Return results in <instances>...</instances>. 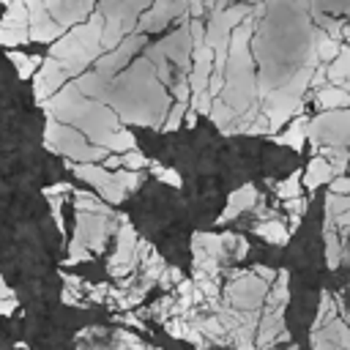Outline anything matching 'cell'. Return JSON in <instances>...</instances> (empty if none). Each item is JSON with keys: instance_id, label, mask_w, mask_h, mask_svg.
<instances>
[{"instance_id": "484cf974", "label": "cell", "mask_w": 350, "mask_h": 350, "mask_svg": "<svg viewBox=\"0 0 350 350\" xmlns=\"http://www.w3.org/2000/svg\"><path fill=\"white\" fill-rule=\"evenodd\" d=\"M180 279H183V276H180V271H178V268H164V271H161V276H159V284H161V287H172V284H175V282H180Z\"/></svg>"}, {"instance_id": "8fae6325", "label": "cell", "mask_w": 350, "mask_h": 350, "mask_svg": "<svg viewBox=\"0 0 350 350\" xmlns=\"http://www.w3.org/2000/svg\"><path fill=\"white\" fill-rule=\"evenodd\" d=\"M331 175H334V167L328 164V159L317 156V159H312V164H309V170H306V186H309V189H314L317 183L328 180Z\"/></svg>"}, {"instance_id": "6da1fadb", "label": "cell", "mask_w": 350, "mask_h": 350, "mask_svg": "<svg viewBox=\"0 0 350 350\" xmlns=\"http://www.w3.org/2000/svg\"><path fill=\"white\" fill-rule=\"evenodd\" d=\"M44 142H46V148H52V150L68 156V159L77 161V164H101V161L109 156L107 148H101V145H88L77 129H71V126L55 120L52 115H46Z\"/></svg>"}, {"instance_id": "e575fe53", "label": "cell", "mask_w": 350, "mask_h": 350, "mask_svg": "<svg viewBox=\"0 0 350 350\" xmlns=\"http://www.w3.org/2000/svg\"><path fill=\"white\" fill-rule=\"evenodd\" d=\"M0 3H3V5H11V3H14V0H0Z\"/></svg>"}, {"instance_id": "ffe728a7", "label": "cell", "mask_w": 350, "mask_h": 350, "mask_svg": "<svg viewBox=\"0 0 350 350\" xmlns=\"http://www.w3.org/2000/svg\"><path fill=\"white\" fill-rule=\"evenodd\" d=\"M112 180H115L123 191H131V189L139 186L142 175H139V172H131V170H115V172H112Z\"/></svg>"}, {"instance_id": "7a4b0ae2", "label": "cell", "mask_w": 350, "mask_h": 350, "mask_svg": "<svg viewBox=\"0 0 350 350\" xmlns=\"http://www.w3.org/2000/svg\"><path fill=\"white\" fill-rule=\"evenodd\" d=\"M312 139L328 142V145H345L350 139V109L339 112V109H328L325 115L314 118L309 131Z\"/></svg>"}, {"instance_id": "cb8c5ba5", "label": "cell", "mask_w": 350, "mask_h": 350, "mask_svg": "<svg viewBox=\"0 0 350 350\" xmlns=\"http://www.w3.org/2000/svg\"><path fill=\"white\" fill-rule=\"evenodd\" d=\"M68 252H71V254H68L66 265H74V262H79V260H90V249H88L82 241H77V238L68 243Z\"/></svg>"}, {"instance_id": "7c38bea8", "label": "cell", "mask_w": 350, "mask_h": 350, "mask_svg": "<svg viewBox=\"0 0 350 350\" xmlns=\"http://www.w3.org/2000/svg\"><path fill=\"white\" fill-rule=\"evenodd\" d=\"M5 8L8 11L3 14L0 27H27V5H25V0H14Z\"/></svg>"}, {"instance_id": "2e32d148", "label": "cell", "mask_w": 350, "mask_h": 350, "mask_svg": "<svg viewBox=\"0 0 350 350\" xmlns=\"http://www.w3.org/2000/svg\"><path fill=\"white\" fill-rule=\"evenodd\" d=\"M221 238L219 235H208V232H197L194 235V243H191V249H202L205 254H211V257H219L221 254Z\"/></svg>"}, {"instance_id": "9a60e30c", "label": "cell", "mask_w": 350, "mask_h": 350, "mask_svg": "<svg viewBox=\"0 0 350 350\" xmlns=\"http://www.w3.org/2000/svg\"><path fill=\"white\" fill-rule=\"evenodd\" d=\"M74 197H77L74 202H77V211H79V213L88 211V213H98V216H112V213H109V205L98 202V200H96L93 194H88V191H77Z\"/></svg>"}, {"instance_id": "4dcf8cb0", "label": "cell", "mask_w": 350, "mask_h": 350, "mask_svg": "<svg viewBox=\"0 0 350 350\" xmlns=\"http://www.w3.org/2000/svg\"><path fill=\"white\" fill-rule=\"evenodd\" d=\"M16 309V298H3L0 301V314H11Z\"/></svg>"}, {"instance_id": "277c9868", "label": "cell", "mask_w": 350, "mask_h": 350, "mask_svg": "<svg viewBox=\"0 0 350 350\" xmlns=\"http://www.w3.org/2000/svg\"><path fill=\"white\" fill-rule=\"evenodd\" d=\"M27 5V33H30V41H38V44H52L57 41L66 30L52 19V14L46 11L44 0H25Z\"/></svg>"}, {"instance_id": "4fadbf2b", "label": "cell", "mask_w": 350, "mask_h": 350, "mask_svg": "<svg viewBox=\"0 0 350 350\" xmlns=\"http://www.w3.org/2000/svg\"><path fill=\"white\" fill-rule=\"evenodd\" d=\"M8 60L16 66V74H19L22 79H30V77L36 74V68L41 66V57L22 55V52H16V49H11V52H8Z\"/></svg>"}, {"instance_id": "836d02e7", "label": "cell", "mask_w": 350, "mask_h": 350, "mask_svg": "<svg viewBox=\"0 0 350 350\" xmlns=\"http://www.w3.org/2000/svg\"><path fill=\"white\" fill-rule=\"evenodd\" d=\"M186 123H189V126L197 123V112H194V109H186Z\"/></svg>"}, {"instance_id": "5b68a950", "label": "cell", "mask_w": 350, "mask_h": 350, "mask_svg": "<svg viewBox=\"0 0 350 350\" xmlns=\"http://www.w3.org/2000/svg\"><path fill=\"white\" fill-rule=\"evenodd\" d=\"M66 82V71H63V63L55 60V57H46L41 60L36 77H33V93H36V101L44 104L46 98H52Z\"/></svg>"}, {"instance_id": "603a6c76", "label": "cell", "mask_w": 350, "mask_h": 350, "mask_svg": "<svg viewBox=\"0 0 350 350\" xmlns=\"http://www.w3.org/2000/svg\"><path fill=\"white\" fill-rule=\"evenodd\" d=\"M183 115H186V101H175V107L170 109V115H167V120H164V131H175L178 126H180V120H183Z\"/></svg>"}, {"instance_id": "44dd1931", "label": "cell", "mask_w": 350, "mask_h": 350, "mask_svg": "<svg viewBox=\"0 0 350 350\" xmlns=\"http://www.w3.org/2000/svg\"><path fill=\"white\" fill-rule=\"evenodd\" d=\"M120 161H123V167H126V170H131V172H139L142 167H148V164H150V161H148L137 148H131V150L120 153Z\"/></svg>"}, {"instance_id": "d6986e66", "label": "cell", "mask_w": 350, "mask_h": 350, "mask_svg": "<svg viewBox=\"0 0 350 350\" xmlns=\"http://www.w3.org/2000/svg\"><path fill=\"white\" fill-rule=\"evenodd\" d=\"M25 41H30L27 27H0V44L3 46H19Z\"/></svg>"}, {"instance_id": "52a82bcc", "label": "cell", "mask_w": 350, "mask_h": 350, "mask_svg": "<svg viewBox=\"0 0 350 350\" xmlns=\"http://www.w3.org/2000/svg\"><path fill=\"white\" fill-rule=\"evenodd\" d=\"M77 90L85 96V98H93V101H109V79H104L101 74L96 71H82L77 79H74Z\"/></svg>"}, {"instance_id": "7402d4cb", "label": "cell", "mask_w": 350, "mask_h": 350, "mask_svg": "<svg viewBox=\"0 0 350 350\" xmlns=\"http://www.w3.org/2000/svg\"><path fill=\"white\" fill-rule=\"evenodd\" d=\"M148 167H150V172H153L159 180H164V183H170V186H180V175H178L175 170H170V167H161L159 161H150Z\"/></svg>"}, {"instance_id": "d6a6232c", "label": "cell", "mask_w": 350, "mask_h": 350, "mask_svg": "<svg viewBox=\"0 0 350 350\" xmlns=\"http://www.w3.org/2000/svg\"><path fill=\"white\" fill-rule=\"evenodd\" d=\"M3 298H14V293H11V287L5 284V279L0 276V301H3Z\"/></svg>"}, {"instance_id": "d4e9b609", "label": "cell", "mask_w": 350, "mask_h": 350, "mask_svg": "<svg viewBox=\"0 0 350 350\" xmlns=\"http://www.w3.org/2000/svg\"><path fill=\"white\" fill-rule=\"evenodd\" d=\"M298 175H301V172L290 175V178H287V180L279 186V194H282L284 200H293V197H295V191H298Z\"/></svg>"}, {"instance_id": "ac0fdd59", "label": "cell", "mask_w": 350, "mask_h": 350, "mask_svg": "<svg viewBox=\"0 0 350 350\" xmlns=\"http://www.w3.org/2000/svg\"><path fill=\"white\" fill-rule=\"evenodd\" d=\"M257 232L262 235V238H268L271 243H284L287 241V230H284V224L282 221H265V224H260L257 227Z\"/></svg>"}, {"instance_id": "f1b7e54d", "label": "cell", "mask_w": 350, "mask_h": 350, "mask_svg": "<svg viewBox=\"0 0 350 350\" xmlns=\"http://www.w3.org/2000/svg\"><path fill=\"white\" fill-rule=\"evenodd\" d=\"M71 191V183H55L49 189H44V197H52V194H68Z\"/></svg>"}, {"instance_id": "3957f363", "label": "cell", "mask_w": 350, "mask_h": 350, "mask_svg": "<svg viewBox=\"0 0 350 350\" xmlns=\"http://www.w3.org/2000/svg\"><path fill=\"white\" fill-rule=\"evenodd\" d=\"M142 46H145V33H129L115 49H109V52H104V55L96 57V74H101L104 79L115 77L129 63V57L137 49H142Z\"/></svg>"}, {"instance_id": "4316f807", "label": "cell", "mask_w": 350, "mask_h": 350, "mask_svg": "<svg viewBox=\"0 0 350 350\" xmlns=\"http://www.w3.org/2000/svg\"><path fill=\"white\" fill-rule=\"evenodd\" d=\"M208 5H216V0H189V14H191V19H200Z\"/></svg>"}, {"instance_id": "8992f818", "label": "cell", "mask_w": 350, "mask_h": 350, "mask_svg": "<svg viewBox=\"0 0 350 350\" xmlns=\"http://www.w3.org/2000/svg\"><path fill=\"white\" fill-rule=\"evenodd\" d=\"M189 14V0H156L150 11H145L137 22L139 30H161L170 19L186 16Z\"/></svg>"}, {"instance_id": "9c48e42d", "label": "cell", "mask_w": 350, "mask_h": 350, "mask_svg": "<svg viewBox=\"0 0 350 350\" xmlns=\"http://www.w3.org/2000/svg\"><path fill=\"white\" fill-rule=\"evenodd\" d=\"M71 170H74L82 180H88L90 186H96L98 191H101L104 186H109V183H112V172H109V170H104L101 164H77V161H71Z\"/></svg>"}, {"instance_id": "30bf717a", "label": "cell", "mask_w": 350, "mask_h": 350, "mask_svg": "<svg viewBox=\"0 0 350 350\" xmlns=\"http://www.w3.org/2000/svg\"><path fill=\"white\" fill-rule=\"evenodd\" d=\"M317 101H320V107H325V109H339V107H345V104H350V93L345 90V88H323L320 93H317Z\"/></svg>"}, {"instance_id": "ba28073f", "label": "cell", "mask_w": 350, "mask_h": 350, "mask_svg": "<svg viewBox=\"0 0 350 350\" xmlns=\"http://www.w3.org/2000/svg\"><path fill=\"white\" fill-rule=\"evenodd\" d=\"M254 200H257L254 186H243V189L232 191V194H230V205H227V211L219 216V221H221V224H224V221H230V219H232V216H238L241 211L252 208V205H254Z\"/></svg>"}, {"instance_id": "5bb4252c", "label": "cell", "mask_w": 350, "mask_h": 350, "mask_svg": "<svg viewBox=\"0 0 350 350\" xmlns=\"http://www.w3.org/2000/svg\"><path fill=\"white\" fill-rule=\"evenodd\" d=\"M101 148H107V150H123V153H126V150L137 148V139H134V134H131V131L118 129V131H112L109 137H104Z\"/></svg>"}, {"instance_id": "e0dca14e", "label": "cell", "mask_w": 350, "mask_h": 350, "mask_svg": "<svg viewBox=\"0 0 350 350\" xmlns=\"http://www.w3.org/2000/svg\"><path fill=\"white\" fill-rule=\"evenodd\" d=\"M304 137H306V120H304V118H298V120L290 126V131H284V134H279V137H276V142H282V145H293V148H301Z\"/></svg>"}, {"instance_id": "83f0119b", "label": "cell", "mask_w": 350, "mask_h": 350, "mask_svg": "<svg viewBox=\"0 0 350 350\" xmlns=\"http://www.w3.org/2000/svg\"><path fill=\"white\" fill-rule=\"evenodd\" d=\"M189 93H191L189 77H180V79H178V85H175V101H189Z\"/></svg>"}, {"instance_id": "1f68e13d", "label": "cell", "mask_w": 350, "mask_h": 350, "mask_svg": "<svg viewBox=\"0 0 350 350\" xmlns=\"http://www.w3.org/2000/svg\"><path fill=\"white\" fill-rule=\"evenodd\" d=\"M331 189H334V194H336V191H350V180H345V178H336V180L331 183Z\"/></svg>"}, {"instance_id": "f546056e", "label": "cell", "mask_w": 350, "mask_h": 350, "mask_svg": "<svg viewBox=\"0 0 350 350\" xmlns=\"http://www.w3.org/2000/svg\"><path fill=\"white\" fill-rule=\"evenodd\" d=\"M101 167H104V170H109V172H115L118 167H123V161H120V156H112V153H109V156L101 161Z\"/></svg>"}]
</instances>
